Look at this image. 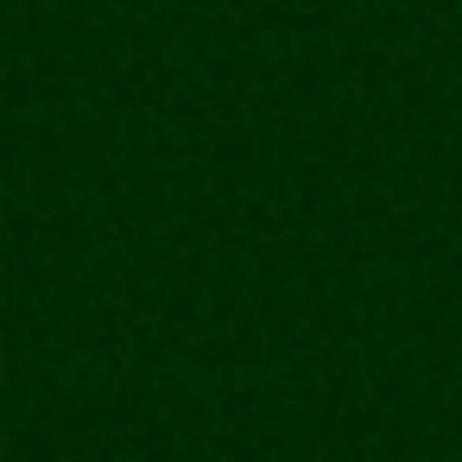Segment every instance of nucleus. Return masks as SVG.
I'll use <instances>...</instances> for the list:
<instances>
[]
</instances>
